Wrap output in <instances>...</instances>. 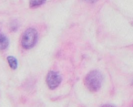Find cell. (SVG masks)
Returning a JSON list of instances; mask_svg holds the SVG:
<instances>
[{
  "label": "cell",
  "instance_id": "2",
  "mask_svg": "<svg viewBox=\"0 0 133 107\" xmlns=\"http://www.w3.org/2000/svg\"><path fill=\"white\" fill-rule=\"evenodd\" d=\"M37 40V32L35 28H28L21 38V46L26 50L33 48Z\"/></svg>",
  "mask_w": 133,
  "mask_h": 107
},
{
  "label": "cell",
  "instance_id": "6",
  "mask_svg": "<svg viewBox=\"0 0 133 107\" xmlns=\"http://www.w3.org/2000/svg\"><path fill=\"white\" fill-rule=\"evenodd\" d=\"M46 1V0H29V6L30 8H37V7L44 4Z\"/></svg>",
  "mask_w": 133,
  "mask_h": 107
},
{
  "label": "cell",
  "instance_id": "1",
  "mask_svg": "<svg viewBox=\"0 0 133 107\" xmlns=\"http://www.w3.org/2000/svg\"><path fill=\"white\" fill-rule=\"evenodd\" d=\"M103 81L102 74L98 70H92L85 78V85L91 92H97L100 89Z\"/></svg>",
  "mask_w": 133,
  "mask_h": 107
},
{
  "label": "cell",
  "instance_id": "9",
  "mask_svg": "<svg viewBox=\"0 0 133 107\" xmlns=\"http://www.w3.org/2000/svg\"><path fill=\"white\" fill-rule=\"evenodd\" d=\"M131 25H132V26H133V21H132V22H131Z\"/></svg>",
  "mask_w": 133,
  "mask_h": 107
},
{
  "label": "cell",
  "instance_id": "5",
  "mask_svg": "<svg viewBox=\"0 0 133 107\" xmlns=\"http://www.w3.org/2000/svg\"><path fill=\"white\" fill-rule=\"evenodd\" d=\"M8 64H9L10 68L13 69V70H16L17 68V61L15 57H12V56H8Z\"/></svg>",
  "mask_w": 133,
  "mask_h": 107
},
{
  "label": "cell",
  "instance_id": "8",
  "mask_svg": "<svg viewBox=\"0 0 133 107\" xmlns=\"http://www.w3.org/2000/svg\"><path fill=\"white\" fill-rule=\"evenodd\" d=\"M86 1H88V2H91V3H93V2H95V1H97V0H86Z\"/></svg>",
  "mask_w": 133,
  "mask_h": 107
},
{
  "label": "cell",
  "instance_id": "3",
  "mask_svg": "<svg viewBox=\"0 0 133 107\" xmlns=\"http://www.w3.org/2000/svg\"><path fill=\"white\" fill-rule=\"evenodd\" d=\"M61 82V76L56 72H49L46 76V83L49 89L54 90Z\"/></svg>",
  "mask_w": 133,
  "mask_h": 107
},
{
  "label": "cell",
  "instance_id": "7",
  "mask_svg": "<svg viewBox=\"0 0 133 107\" xmlns=\"http://www.w3.org/2000/svg\"><path fill=\"white\" fill-rule=\"evenodd\" d=\"M101 107H115V106H113V105H111V104H105Z\"/></svg>",
  "mask_w": 133,
  "mask_h": 107
},
{
  "label": "cell",
  "instance_id": "4",
  "mask_svg": "<svg viewBox=\"0 0 133 107\" xmlns=\"http://www.w3.org/2000/svg\"><path fill=\"white\" fill-rule=\"evenodd\" d=\"M8 44H9V41H8V38L0 33V50H6L8 47Z\"/></svg>",
  "mask_w": 133,
  "mask_h": 107
}]
</instances>
